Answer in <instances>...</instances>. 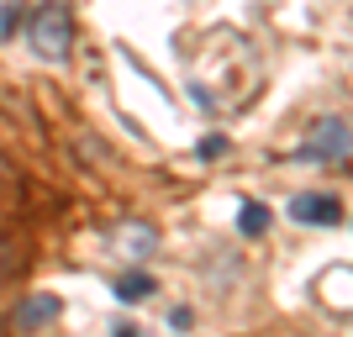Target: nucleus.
Returning <instances> with one entry per match:
<instances>
[{"mask_svg": "<svg viewBox=\"0 0 353 337\" xmlns=\"http://www.w3.org/2000/svg\"><path fill=\"white\" fill-rule=\"evenodd\" d=\"M295 159H301V163H348V121H343V116L316 121L311 143L301 147Z\"/></svg>", "mask_w": 353, "mask_h": 337, "instance_id": "nucleus-2", "label": "nucleus"}, {"mask_svg": "<svg viewBox=\"0 0 353 337\" xmlns=\"http://www.w3.org/2000/svg\"><path fill=\"white\" fill-rule=\"evenodd\" d=\"M237 227H243V232H248V237H264L269 232V211H264V205H243V211H237Z\"/></svg>", "mask_w": 353, "mask_h": 337, "instance_id": "nucleus-6", "label": "nucleus"}, {"mask_svg": "<svg viewBox=\"0 0 353 337\" xmlns=\"http://www.w3.org/2000/svg\"><path fill=\"white\" fill-rule=\"evenodd\" d=\"M27 43H32V53H37L43 63H63L69 59V43H74L69 6H37L32 21H27Z\"/></svg>", "mask_w": 353, "mask_h": 337, "instance_id": "nucleus-1", "label": "nucleus"}, {"mask_svg": "<svg viewBox=\"0 0 353 337\" xmlns=\"http://www.w3.org/2000/svg\"><path fill=\"white\" fill-rule=\"evenodd\" d=\"M59 295H32V300H21L16 306V327H48V322H59Z\"/></svg>", "mask_w": 353, "mask_h": 337, "instance_id": "nucleus-4", "label": "nucleus"}, {"mask_svg": "<svg viewBox=\"0 0 353 337\" xmlns=\"http://www.w3.org/2000/svg\"><path fill=\"white\" fill-rule=\"evenodd\" d=\"M117 243L132 253V258H148V253L159 248V232H153V227H143V221H127V227L117 232Z\"/></svg>", "mask_w": 353, "mask_h": 337, "instance_id": "nucleus-5", "label": "nucleus"}, {"mask_svg": "<svg viewBox=\"0 0 353 337\" xmlns=\"http://www.w3.org/2000/svg\"><path fill=\"white\" fill-rule=\"evenodd\" d=\"M148 290H153V279H148V274H121L117 279V295H121V300H148Z\"/></svg>", "mask_w": 353, "mask_h": 337, "instance_id": "nucleus-7", "label": "nucleus"}, {"mask_svg": "<svg viewBox=\"0 0 353 337\" xmlns=\"http://www.w3.org/2000/svg\"><path fill=\"white\" fill-rule=\"evenodd\" d=\"M290 221H306V227H338L343 221V201L322 190H306L290 201Z\"/></svg>", "mask_w": 353, "mask_h": 337, "instance_id": "nucleus-3", "label": "nucleus"}, {"mask_svg": "<svg viewBox=\"0 0 353 337\" xmlns=\"http://www.w3.org/2000/svg\"><path fill=\"white\" fill-rule=\"evenodd\" d=\"M16 21H21V6H6V11H0V37H11Z\"/></svg>", "mask_w": 353, "mask_h": 337, "instance_id": "nucleus-8", "label": "nucleus"}]
</instances>
